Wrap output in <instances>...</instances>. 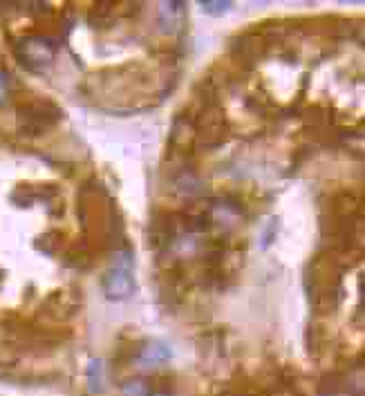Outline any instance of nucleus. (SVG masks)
Instances as JSON below:
<instances>
[{
    "label": "nucleus",
    "mask_w": 365,
    "mask_h": 396,
    "mask_svg": "<svg viewBox=\"0 0 365 396\" xmlns=\"http://www.w3.org/2000/svg\"><path fill=\"white\" fill-rule=\"evenodd\" d=\"M88 385H90V390L92 392H104L106 390V370H104V363L101 361H92L88 365Z\"/></svg>",
    "instance_id": "a211bd4d"
},
{
    "label": "nucleus",
    "mask_w": 365,
    "mask_h": 396,
    "mask_svg": "<svg viewBox=\"0 0 365 396\" xmlns=\"http://www.w3.org/2000/svg\"><path fill=\"white\" fill-rule=\"evenodd\" d=\"M195 121V146H204L209 150H216L229 139V119L220 101H204L200 104L197 113H193Z\"/></svg>",
    "instance_id": "20e7f679"
},
{
    "label": "nucleus",
    "mask_w": 365,
    "mask_h": 396,
    "mask_svg": "<svg viewBox=\"0 0 365 396\" xmlns=\"http://www.w3.org/2000/svg\"><path fill=\"white\" fill-rule=\"evenodd\" d=\"M233 3H229V0H202L200 7H202V12L209 14V16H222V14H227L229 9H231Z\"/></svg>",
    "instance_id": "aec40b11"
},
{
    "label": "nucleus",
    "mask_w": 365,
    "mask_h": 396,
    "mask_svg": "<svg viewBox=\"0 0 365 396\" xmlns=\"http://www.w3.org/2000/svg\"><path fill=\"white\" fill-rule=\"evenodd\" d=\"M65 256V264L67 267H74V269H90L95 262V249L88 245V242H74L70 245L67 251L63 253Z\"/></svg>",
    "instance_id": "2eb2a0df"
},
{
    "label": "nucleus",
    "mask_w": 365,
    "mask_h": 396,
    "mask_svg": "<svg viewBox=\"0 0 365 396\" xmlns=\"http://www.w3.org/2000/svg\"><path fill=\"white\" fill-rule=\"evenodd\" d=\"M18 130L25 137H40L47 130H52L60 119H63V110L54 104L52 99L32 97L18 104Z\"/></svg>",
    "instance_id": "39448f33"
},
{
    "label": "nucleus",
    "mask_w": 365,
    "mask_h": 396,
    "mask_svg": "<svg viewBox=\"0 0 365 396\" xmlns=\"http://www.w3.org/2000/svg\"><path fill=\"white\" fill-rule=\"evenodd\" d=\"M276 233H278V217H271L269 224H267V231L262 233L260 247H262V249H269V247L273 245V240H276Z\"/></svg>",
    "instance_id": "412c9836"
},
{
    "label": "nucleus",
    "mask_w": 365,
    "mask_h": 396,
    "mask_svg": "<svg viewBox=\"0 0 365 396\" xmlns=\"http://www.w3.org/2000/svg\"><path fill=\"white\" fill-rule=\"evenodd\" d=\"M139 12L135 3H95L88 12V23L95 29H108L119 23V18Z\"/></svg>",
    "instance_id": "9b49d317"
},
{
    "label": "nucleus",
    "mask_w": 365,
    "mask_h": 396,
    "mask_svg": "<svg viewBox=\"0 0 365 396\" xmlns=\"http://www.w3.org/2000/svg\"><path fill=\"white\" fill-rule=\"evenodd\" d=\"M170 358H173V352H170V347L164 340L148 338V340H141L137 345L133 363L141 365V368H159V365L168 363Z\"/></svg>",
    "instance_id": "4468645a"
},
{
    "label": "nucleus",
    "mask_w": 365,
    "mask_h": 396,
    "mask_svg": "<svg viewBox=\"0 0 365 396\" xmlns=\"http://www.w3.org/2000/svg\"><path fill=\"white\" fill-rule=\"evenodd\" d=\"M60 195V188L58 184H18L12 192V201L18 206H32L36 199H43V201H54Z\"/></svg>",
    "instance_id": "ddd939ff"
},
{
    "label": "nucleus",
    "mask_w": 365,
    "mask_h": 396,
    "mask_svg": "<svg viewBox=\"0 0 365 396\" xmlns=\"http://www.w3.org/2000/svg\"><path fill=\"white\" fill-rule=\"evenodd\" d=\"M269 45H271L269 38L262 36V32L258 27H253L247 34H240L231 40L229 54L238 65L251 67L253 63H258V60L269 52Z\"/></svg>",
    "instance_id": "6e6552de"
},
{
    "label": "nucleus",
    "mask_w": 365,
    "mask_h": 396,
    "mask_svg": "<svg viewBox=\"0 0 365 396\" xmlns=\"http://www.w3.org/2000/svg\"><path fill=\"white\" fill-rule=\"evenodd\" d=\"M150 383L146 379H126L121 383V394L124 396H148Z\"/></svg>",
    "instance_id": "6ab92c4d"
},
{
    "label": "nucleus",
    "mask_w": 365,
    "mask_h": 396,
    "mask_svg": "<svg viewBox=\"0 0 365 396\" xmlns=\"http://www.w3.org/2000/svg\"><path fill=\"white\" fill-rule=\"evenodd\" d=\"M7 94H9V79L5 72H0V104L7 99Z\"/></svg>",
    "instance_id": "4be33fe9"
},
{
    "label": "nucleus",
    "mask_w": 365,
    "mask_h": 396,
    "mask_svg": "<svg viewBox=\"0 0 365 396\" xmlns=\"http://www.w3.org/2000/svg\"><path fill=\"white\" fill-rule=\"evenodd\" d=\"M63 245H65V233L63 231H49L34 242V247L40 253H45V256H54V253H58L60 249H63Z\"/></svg>",
    "instance_id": "dca6fc26"
},
{
    "label": "nucleus",
    "mask_w": 365,
    "mask_h": 396,
    "mask_svg": "<svg viewBox=\"0 0 365 396\" xmlns=\"http://www.w3.org/2000/svg\"><path fill=\"white\" fill-rule=\"evenodd\" d=\"M343 264L332 251L314 256L305 267V293L316 313L336 311L341 300V278Z\"/></svg>",
    "instance_id": "7ed1b4c3"
},
{
    "label": "nucleus",
    "mask_w": 365,
    "mask_h": 396,
    "mask_svg": "<svg viewBox=\"0 0 365 396\" xmlns=\"http://www.w3.org/2000/svg\"><path fill=\"white\" fill-rule=\"evenodd\" d=\"M148 396H175L170 390H164V388H157V390H150Z\"/></svg>",
    "instance_id": "5701e85b"
},
{
    "label": "nucleus",
    "mask_w": 365,
    "mask_h": 396,
    "mask_svg": "<svg viewBox=\"0 0 365 396\" xmlns=\"http://www.w3.org/2000/svg\"><path fill=\"white\" fill-rule=\"evenodd\" d=\"M14 54L27 72L40 74L54 63L56 45L47 36H23L20 40H16Z\"/></svg>",
    "instance_id": "0eeeda50"
},
{
    "label": "nucleus",
    "mask_w": 365,
    "mask_h": 396,
    "mask_svg": "<svg viewBox=\"0 0 365 396\" xmlns=\"http://www.w3.org/2000/svg\"><path fill=\"white\" fill-rule=\"evenodd\" d=\"M184 16H186V3H179V0H175V3H159L157 7L159 32L166 36H179L186 29Z\"/></svg>",
    "instance_id": "f8f14e48"
},
{
    "label": "nucleus",
    "mask_w": 365,
    "mask_h": 396,
    "mask_svg": "<svg viewBox=\"0 0 365 396\" xmlns=\"http://www.w3.org/2000/svg\"><path fill=\"white\" fill-rule=\"evenodd\" d=\"M117 253V264L110 267L104 276H101V291H104L106 300L121 302L128 300L137 291V280L133 276V251L130 247H121Z\"/></svg>",
    "instance_id": "423d86ee"
},
{
    "label": "nucleus",
    "mask_w": 365,
    "mask_h": 396,
    "mask_svg": "<svg viewBox=\"0 0 365 396\" xmlns=\"http://www.w3.org/2000/svg\"><path fill=\"white\" fill-rule=\"evenodd\" d=\"M175 79L177 76L173 72L155 76V65L133 60V63L119 67L99 69V72L90 74L81 88L106 110H113L115 115H128L161 104L168 97V90L157 88V83L175 88Z\"/></svg>",
    "instance_id": "f257e3e1"
},
{
    "label": "nucleus",
    "mask_w": 365,
    "mask_h": 396,
    "mask_svg": "<svg viewBox=\"0 0 365 396\" xmlns=\"http://www.w3.org/2000/svg\"><path fill=\"white\" fill-rule=\"evenodd\" d=\"M81 293L74 289H56L40 304V316L49 322H67L81 309Z\"/></svg>",
    "instance_id": "1a4fd4ad"
},
{
    "label": "nucleus",
    "mask_w": 365,
    "mask_h": 396,
    "mask_svg": "<svg viewBox=\"0 0 365 396\" xmlns=\"http://www.w3.org/2000/svg\"><path fill=\"white\" fill-rule=\"evenodd\" d=\"M79 217L86 231V242L92 249L117 251L126 247L121 213L113 195L101 181H88L79 190Z\"/></svg>",
    "instance_id": "f03ea898"
},
{
    "label": "nucleus",
    "mask_w": 365,
    "mask_h": 396,
    "mask_svg": "<svg viewBox=\"0 0 365 396\" xmlns=\"http://www.w3.org/2000/svg\"><path fill=\"white\" fill-rule=\"evenodd\" d=\"M195 148V121L193 113L181 110L170 124V150L177 159H188Z\"/></svg>",
    "instance_id": "9d476101"
},
{
    "label": "nucleus",
    "mask_w": 365,
    "mask_h": 396,
    "mask_svg": "<svg viewBox=\"0 0 365 396\" xmlns=\"http://www.w3.org/2000/svg\"><path fill=\"white\" fill-rule=\"evenodd\" d=\"M173 186H175V190H179L181 195H186V197L197 195L200 188H202L200 177H197L193 170H181V172H177V175H175V184H173Z\"/></svg>",
    "instance_id": "f3484780"
}]
</instances>
